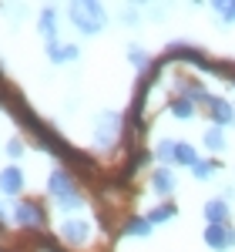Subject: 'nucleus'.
Listing matches in <instances>:
<instances>
[{
	"label": "nucleus",
	"instance_id": "14",
	"mask_svg": "<svg viewBox=\"0 0 235 252\" xmlns=\"http://www.w3.org/2000/svg\"><path fill=\"white\" fill-rule=\"evenodd\" d=\"M148 232H151V222L148 219H128V225H124V235H138V239H148Z\"/></svg>",
	"mask_w": 235,
	"mask_h": 252
},
{
	"label": "nucleus",
	"instance_id": "1",
	"mask_svg": "<svg viewBox=\"0 0 235 252\" xmlns=\"http://www.w3.org/2000/svg\"><path fill=\"white\" fill-rule=\"evenodd\" d=\"M47 192L54 195V202H58L60 212H74V209L84 205L81 192L74 189V175L67 172V168H54V172H51V178H47Z\"/></svg>",
	"mask_w": 235,
	"mask_h": 252
},
{
	"label": "nucleus",
	"instance_id": "19",
	"mask_svg": "<svg viewBox=\"0 0 235 252\" xmlns=\"http://www.w3.org/2000/svg\"><path fill=\"white\" fill-rule=\"evenodd\" d=\"M205 145H208L212 152H222V148H225V135H222L218 128H208V131H205Z\"/></svg>",
	"mask_w": 235,
	"mask_h": 252
},
{
	"label": "nucleus",
	"instance_id": "4",
	"mask_svg": "<svg viewBox=\"0 0 235 252\" xmlns=\"http://www.w3.org/2000/svg\"><path fill=\"white\" fill-rule=\"evenodd\" d=\"M205 246L215 249V252L235 249V229L232 225H208V229H205Z\"/></svg>",
	"mask_w": 235,
	"mask_h": 252
},
{
	"label": "nucleus",
	"instance_id": "12",
	"mask_svg": "<svg viewBox=\"0 0 235 252\" xmlns=\"http://www.w3.org/2000/svg\"><path fill=\"white\" fill-rule=\"evenodd\" d=\"M151 189H155V195H172L175 192V175L168 172V168H158L151 175Z\"/></svg>",
	"mask_w": 235,
	"mask_h": 252
},
{
	"label": "nucleus",
	"instance_id": "20",
	"mask_svg": "<svg viewBox=\"0 0 235 252\" xmlns=\"http://www.w3.org/2000/svg\"><path fill=\"white\" fill-rule=\"evenodd\" d=\"M128 61L135 64L138 71H145V67H148V54H145L141 47H128Z\"/></svg>",
	"mask_w": 235,
	"mask_h": 252
},
{
	"label": "nucleus",
	"instance_id": "10",
	"mask_svg": "<svg viewBox=\"0 0 235 252\" xmlns=\"http://www.w3.org/2000/svg\"><path fill=\"white\" fill-rule=\"evenodd\" d=\"M78 47H74V44H58V40H54V44H47V58L54 61V64H64V61H78Z\"/></svg>",
	"mask_w": 235,
	"mask_h": 252
},
{
	"label": "nucleus",
	"instance_id": "8",
	"mask_svg": "<svg viewBox=\"0 0 235 252\" xmlns=\"http://www.w3.org/2000/svg\"><path fill=\"white\" fill-rule=\"evenodd\" d=\"M205 219H208V225H225V219H229V202H225V198H208V202H205Z\"/></svg>",
	"mask_w": 235,
	"mask_h": 252
},
{
	"label": "nucleus",
	"instance_id": "18",
	"mask_svg": "<svg viewBox=\"0 0 235 252\" xmlns=\"http://www.w3.org/2000/svg\"><path fill=\"white\" fill-rule=\"evenodd\" d=\"M172 115L181 118V121H188V118H195V104L185 101V97H178V101H172Z\"/></svg>",
	"mask_w": 235,
	"mask_h": 252
},
{
	"label": "nucleus",
	"instance_id": "2",
	"mask_svg": "<svg viewBox=\"0 0 235 252\" xmlns=\"http://www.w3.org/2000/svg\"><path fill=\"white\" fill-rule=\"evenodd\" d=\"M67 14H71V20H74V27H78L81 34H98L101 27H104V7H101L98 0L71 3Z\"/></svg>",
	"mask_w": 235,
	"mask_h": 252
},
{
	"label": "nucleus",
	"instance_id": "3",
	"mask_svg": "<svg viewBox=\"0 0 235 252\" xmlns=\"http://www.w3.org/2000/svg\"><path fill=\"white\" fill-rule=\"evenodd\" d=\"M94 131H98V145H101V148L115 145L118 131H121V115H118V111H101V115H98V125H94Z\"/></svg>",
	"mask_w": 235,
	"mask_h": 252
},
{
	"label": "nucleus",
	"instance_id": "7",
	"mask_svg": "<svg viewBox=\"0 0 235 252\" xmlns=\"http://www.w3.org/2000/svg\"><path fill=\"white\" fill-rule=\"evenodd\" d=\"M20 189H24V172H20L17 165L3 168V172H0V192H7V195H17Z\"/></svg>",
	"mask_w": 235,
	"mask_h": 252
},
{
	"label": "nucleus",
	"instance_id": "6",
	"mask_svg": "<svg viewBox=\"0 0 235 252\" xmlns=\"http://www.w3.org/2000/svg\"><path fill=\"white\" fill-rule=\"evenodd\" d=\"M60 235H64L71 246H84V242L91 239V222H84V219H67V222L60 225Z\"/></svg>",
	"mask_w": 235,
	"mask_h": 252
},
{
	"label": "nucleus",
	"instance_id": "16",
	"mask_svg": "<svg viewBox=\"0 0 235 252\" xmlns=\"http://www.w3.org/2000/svg\"><path fill=\"white\" fill-rule=\"evenodd\" d=\"M145 219H148L151 225H158V222H172V219H175V205H158V209H151Z\"/></svg>",
	"mask_w": 235,
	"mask_h": 252
},
{
	"label": "nucleus",
	"instance_id": "22",
	"mask_svg": "<svg viewBox=\"0 0 235 252\" xmlns=\"http://www.w3.org/2000/svg\"><path fill=\"white\" fill-rule=\"evenodd\" d=\"M7 152H10L14 158H20V155H24V141H20V138H14V141L7 145Z\"/></svg>",
	"mask_w": 235,
	"mask_h": 252
},
{
	"label": "nucleus",
	"instance_id": "23",
	"mask_svg": "<svg viewBox=\"0 0 235 252\" xmlns=\"http://www.w3.org/2000/svg\"><path fill=\"white\" fill-rule=\"evenodd\" d=\"M124 20H128V24H135V20H138V10H135V7H124Z\"/></svg>",
	"mask_w": 235,
	"mask_h": 252
},
{
	"label": "nucleus",
	"instance_id": "11",
	"mask_svg": "<svg viewBox=\"0 0 235 252\" xmlns=\"http://www.w3.org/2000/svg\"><path fill=\"white\" fill-rule=\"evenodd\" d=\"M37 27H40V34L47 37V44H54V40H58V10H54V7H44Z\"/></svg>",
	"mask_w": 235,
	"mask_h": 252
},
{
	"label": "nucleus",
	"instance_id": "21",
	"mask_svg": "<svg viewBox=\"0 0 235 252\" xmlns=\"http://www.w3.org/2000/svg\"><path fill=\"white\" fill-rule=\"evenodd\" d=\"M192 172H195V178H208V175L215 172V161H198Z\"/></svg>",
	"mask_w": 235,
	"mask_h": 252
},
{
	"label": "nucleus",
	"instance_id": "13",
	"mask_svg": "<svg viewBox=\"0 0 235 252\" xmlns=\"http://www.w3.org/2000/svg\"><path fill=\"white\" fill-rule=\"evenodd\" d=\"M175 152H178V141H172V138H161L158 148H155V155H158L161 165H172V161H175Z\"/></svg>",
	"mask_w": 235,
	"mask_h": 252
},
{
	"label": "nucleus",
	"instance_id": "5",
	"mask_svg": "<svg viewBox=\"0 0 235 252\" xmlns=\"http://www.w3.org/2000/svg\"><path fill=\"white\" fill-rule=\"evenodd\" d=\"M14 219H17V225H24V229H40V225H47L44 209H40V205H34V202H17Z\"/></svg>",
	"mask_w": 235,
	"mask_h": 252
},
{
	"label": "nucleus",
	"instance_id": "15",
	"mask_svg": "<svg viewBox=\"0 0 235 252\" xmlns=\"http://www.w3.org/2000/svg\"><path fill=\"white\" fill-rule=\"evenodd\" d=\"M175 165H188V168H195V165H198V155H195V148H192V145H185V141H178Z\"/></svg>",
	"mask_w": 235,
	"mask_h": 252
},
{
	"label": "nucleus",
	"instance_id": "17",
	"mask_svg": "<svg viewBox=\"0 0 235 252\" xmlns=\"http://www.w3.org/2000/svg\"><path fill=\"white\" fill-rule=\"evenodd\" d=\"M212 14H218V17H222V24L229 27V24H235V3H225V0H215V3H212Z\"/></svg>",
	"mask_w": 235,
	"mask_h": 252
},
{
	"label": "nucleus",
	"instance_id": "9",
	"mask_svg": "<svg viewBox=\"0 0 235 252\" xmlns=\"http://www.w3.org/2000/svg\"><path fill=\"white\" fill-rule=\"evenodd\" d=\"M208 108H212L215 125H232V121H235V108L225 101V97H212V101H208Z\"/></svg>",
	"mask_w": 235,
	"mask_h": 252
}]
</instances>
